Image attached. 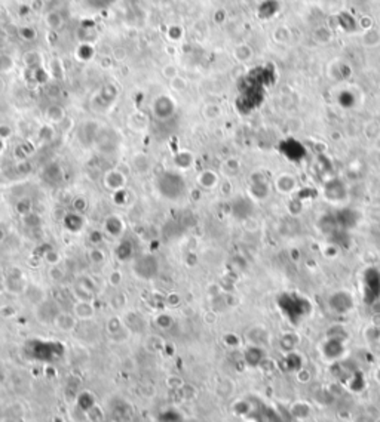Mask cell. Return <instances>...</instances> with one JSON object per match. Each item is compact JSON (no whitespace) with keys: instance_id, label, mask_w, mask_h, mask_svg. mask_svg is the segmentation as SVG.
<instances>
[{"instance_id":"obj_3","label":"cell","mask_w":380,"mask_h":422,"mask_svg":"<svg viewBox=\"0 0 380 422\" xmlns=\"http://www.w3.org/2000/svg\"><path fill=\"white\" fill-rule=\"evenodd\" d=\"M331 308L337 311H346L347 308H350V298L346 293L336 295L334 298H331Z\"/></svg>"},{"instance_id":"obj_1","label":"cell","mask_w":380,"mask_h":422,"mask_svg":"<svg viewBox=\"0 0 380 422\" xmlns=\"http://www.w3.org/2000/svg\"><path fill=\"white\" fill-rule=\"evenodd\" d=\"M53 323L61 332H71L76 327V317L67 313H60L55 316Z\"/></svg>"},{"instance_id":"obj_2","label":"cell","mask_w":380,"mask_h":422,"mask_svg":"<svg viewBox=\"0 0 380 422\" xmlns=\"http://www.w3.org/2000/svg\"><path fill=\"white\" fill-rule=\"evenodd\" d=\"M73 310H74V316L82 320H88L94 316V307L88 301H79Z\"/></svg>"},{"instance_id":"obj_6","label":"cell","mask_w":380,"mask_h":422,"mask_svg":"<svg viewBox=\"0 0 380 422\" xmlns=\"http://www.w3.org/2000/svg\"><path fill=\"white\" fill-rule=\"evenodd\" d=\"M186 86H187L186 80H184V79H181L180 76L174 77L173 80H171V87H173L174 91H177V92H181V91H184V89H186Z\"/></svg>"},{"instance_id":"obj_5","label":"cell","mask_w":380,"mask_h":422,"mask_svg":"<svg viewBox=\"0 0 380 422\" xmlns=\"http://www.w3.org/2000/svg\"><path fill=\"white\" fill-rule=\"evenodd\" d=\"M162 74H164L167 79L173 80L174 77H177V76H178V70H177V67L173 66V64H168V66H165V67H164V70H162Z\"/></svg>"},{"instance_id":"obj_7","label":"cell","mask_w":380,"mask_h":422,"mask_svg":"<svg viewBox=\"0 0 380 422\" xmlns=\"http://www.w3.org/2000/svg\"><path fill=\"white\" fill-rule=\"evenodd\" d=\"M167 382H168V387L174 389H181L184 385V381L180 376H171V378H168Z\"/></svg>"},{"instance_id":"obj_4","label":"cell","mask_w":380,"mask_h":422,"mask_svg":"<svg viewBox=\"0 0 380 422\" xmlns=\"http://www.w3.org/2000/svg\"><path fill=\"white\" fill-rule=\"evenodd\" d=\"M180 391H181V396H183L184 400H193L196 397V394H198V391L193 388L192 385H189V384H184L183 388L180 389Z\"/></svg>"}]
</instances>
